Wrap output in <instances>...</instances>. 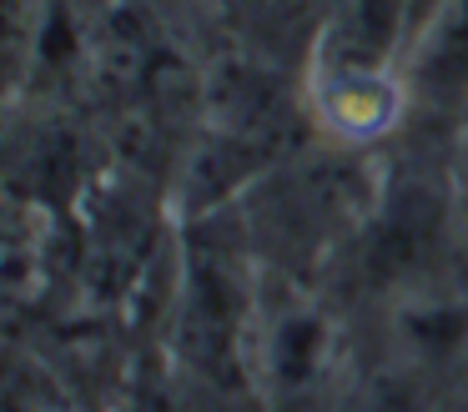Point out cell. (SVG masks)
I'll list each match as a JSON object with an SVG mask.
<instances>
[{"mask_svg": "<svg viewBox=\"0 0 468 412\" xmlns=\"http://www.w3.org/2000/svg\"><path fill=\"white\" fill-rule=\"evenodd\" d=\"M408 70H327L313 76V111L343 146H367L398 126L408 106Z\"/></svg>", "mask_w": 468, "mask_h": 412, "instance_id": "1", "label": "cell"}, {"mask_svg": "<svg viewBox=\"0 0 468 412\" xmlns=\"http://www.w3.org/2000/svg\"><path fill=\"white\" fill-rule=\"evenodd\" d=\"M408 90L428 106L463 111L468 100V0H443L408 50Z\"/></svg>", "mask_w": 468, "mask_h": 412, "instance_id": "2", "label": "cell"}, {"mask_svg": "<svg viewBox=\"0 0 468 412\" xmlns=\"http://www.w3.org/2000/svg\"><path fill=\"white\" fill-rule=\"evenodd\" d=\"M438 231H443V206L428 196V186H408L373 227V267L388 281H423L428 261L438 251Z\"/></svg>", "mask_w": 468, "mask_h": 412, "instance_id": "3", "label": "cell"}, {"mask_svg": "<svg viewBox=\"0 0 468 412\" xmlns=\"http://www.w3.org/2000/svg\"><path fill=\"white\" fill-rule=\"evenodd\" d=\"M468 342V297L438 281H408L398 301V347L408 367H438Z\"/></svg>", "mask_w": 468, "mask_h": 412, "instance_id": "4", "label": "cell"}, {"mask_svg": "<svg viewBox=\"0 0 468 412\" xmlns=\"http://www.w3.org/2000/svg\"><path fill=\"white\" fill-rule=\"evenodd\" d=\"M327 367V322L313 312H287L272 342V372L282 387H307Z\"/></svg>", "mask_w": 468, "mask_h": 412, "instance_id": "5", "label": "cell"}, {"mask_svg": "<svg viewBox=\"0 0 468 412\" xmlns=\"http://www.w3.org/2000/svg\"><path fill=\"white\" fill-rule=\"evenodd\" d=\"M343 412H428V392L418 382V367H388V372H373L363 387L353 392Z\"/></svg>", "mask_w": 468, "mask_h": 412, "instance_id": "6", "label": "cell"}, {"mask_svg": "<svg viewBox=\"0 0 468 412\" xmlns=\"http://www.w3.org/2000/svg\"><path fill=\"white\" fill-rule=\"evenodd\" d=\"M458 126H463V141H468V100H463V111H458Z\"/></svg>", "mask_w": 468, "mask_h": 412, "instance_id": "7", "label": "cell"}]
</instances>
